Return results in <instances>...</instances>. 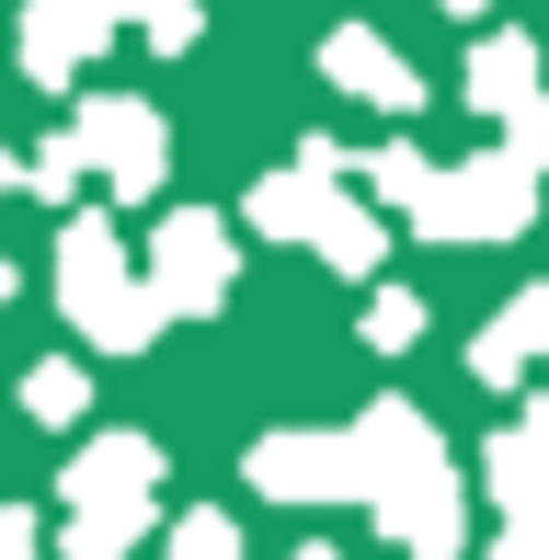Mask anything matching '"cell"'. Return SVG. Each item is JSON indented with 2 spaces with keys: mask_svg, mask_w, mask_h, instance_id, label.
<instances>
[{
  "mask_svg": "<svg viewBox=\"0 0 549 560\" xmlns=\"http://www.w3.org/2000/svg\"><path fill=\"white\" fill-rule=\"evenodd\" d=\"M69 320H81V332L92 343H104V354H127V343H149V320H161V298H138L127 287V264H115V241H104V229H69Z\"/></svg>",
  "mask_w": 549,
  "mask_h": 560,
  "instance_id": "obj_1",
  "label": "cell"
},
{
  "mask_svg": "<svg viewBox=\"0 0 549 560\" xmlns=\"http://www.w3.org/2000/svg\"><path fill=\"white\" fill-rule=\"evenodd\" d=\"M253 492H274V503H355V446L343 435H264L253 446Z\"/></svg>",
  "mask_w": 549,
  "mask_h": 560,
  "instance_id": "obj_2",
  "label": "cell"
},
{
  "mask_svg": "<svg viewBox=\"0 0 549 560\" xmlns=\"http://www.w3.org/2000/svg\"><path fill=\"white\" fill-rule=\"evenodd\" d=\"M343 446H355V503L401 492L412 469H435V457H446V446H435V423H423L412 400H378V412H366V423H355Z\"/></svg>",
  "mask_w": 549,
  "mask_h": 560,
  "instance_id": "obj_3",
  "label": "cell"
},
{
  "mask_svg": "<svg viewBox=\"0 0 549 560\" xmlns=\"http://www.w3.org/2000/svg\"><path fill=\"white\" fill-rule=\"evenodd\" d=\"M378 526H389L412 560H458V538H469V515H458V469L435 457V469H412L401 492H378Z\"/></svg>",
  "mask_w": 549,
  "mask_h": 560,
  "instance_id": "obj_4",
  "label": "cell"
},
{
  "mask_svg": "<svg viewBox=\"0 0 549 560\" xmlns=\"http://www.w3.org/2000/svg\"><path fill=\"white\" fill-rule=\"evenodd\" d=\"M161 298L172 310H218V298H230V241H218V218H172L161 229Z\"/></svg>",
  "mask_w": 549,
  "mask_h": 560,
  "instance_id": "obj_5",
  "label": "cell"
},
{
  "mask_svg": "<svg viewBox=\"0 0 549 560\" xmlns=\"http://www.w3.org/2000/svg\"><path fill=\"white\" fill-rule=\"evenodd\" d=\"M161 480V446L149 435H92L81 457H69V503H104V492H149Z\"/></svg>",
  "mask_w": 549,
  "mask_h": 560,
  "instance_id": "obj_6",
  "label": "cell"
},
{
  "mask_svg": "<svg viewBox=\"0 0 549 560\" xmlns=\"http://www.w3.org/2000/svg\"><path fill=\"white\" fill-rule=\"evenodd\" d=\"M481 480H492V503H538V492H549V412H527L515 435H492Z\"/></svg>",
  "mask_w": 549,
  "mask_h": 560,
  "instance_id": "obj_7",
  "label": "cell"
},
{
  "mask_svg": "<svg viewBox=\"0 0 549 560\" xmlns=\"http://www.w3.org/2000/svg\"><path fill=\"white\" fill-rule=\"evenodd\" d=\"M138 538H149V492H104L69 515V560H127Z\"/></svg>",
  "mask_w": 549,
  "mask_h": 560,
  "instance_id": "obj_8",
  "label": "cell"
},
{
  "mask_svg": "<svg viewBox=\"0 0 549 560\" xmlns=\"http://www.w3.org/2000/svg\"><path fill=\"white\" fill-rule=\"evenodd\" d=\"M527 354H549V287H527V298H515V310H504V332H481V354H469V366H481L492 389H504V377L527 366Z\"/></svg>",
  "mask_w": 549,
  "mask_h": 560,
  "instance_id": "obj_9",
  "label": "cell"
},
{
  "mask_svg": "<svg viewBox=\"0 0 549 560\" xmlns=\"http://www.w3.org/2000/svg\"><path fill=\"white\" fill-rule=\"evenodd\" d=\"M92 149L115 161V184H149V172H161V126L127 115V104H115V115H92Z\"/></svg>",
  "mask_w": 549,
  "mask_h": 560,
  "instance_id": "obj_10",
  "label": "cell"
},
{
  "mask_svg": "<svg viewBox=\"0 0 549 560\" xmlns=\"http://www.w3.org/2000/svg\"><path fill=\"white\" fill-rule=\"evenodd\" d=\"M332 69H343V81H366V92H378V104H389V115H401V104H412V69H401V58H389V46H366V35H343V46H332Z\"/></svg>",
  "mask_w": 549,
  "mask_h": 560,
  "instance_id": "obj_11",
  "label": "cell"
},
{
  "mask_svg": "<svg viewBox=\"0 0 549 560\" xmlns=\"http://www.w3.org/2000/svg\"><path fill=\"white\" fill-rule=\"evenodd\" d=\"M172 560H241V526L218 515V503H195V515L172 526Z\"/></svg>",
  "mask_w": 549,
  "mask_h": 560,
  "instance_id": "obj_12",
  "label": "cell"
},
{
  "mask_svg": "<svg viewBox=\"0 0 549 560\" xmlns=\"http://www.w3.org/2000/svg\"><path fill=\"white\" fill-rule=\"evenodd\" d=\"M23 400H35L46 423H81V366H35V377H23Z\"/></svg>",
  "mask_w": 549,
  "mask_h": 560,
  "instance_id": "obj_13",
  "label": "cell"
},
{
  "mask_svg": "<svg viewBox=\"0 0 549 560\" xmlns=\"http://www.w3.org/2000/svg\"><path fill=\"white\" fill-rule=\"evenodd\" d=\"M366 332H378V343H389V354H401V343H412V332H423V310H412V298H401V287H389V298H378V320H366Z\"/></svg>",
  "mask_w": 549,
  "mask_h": 560,
  "instance_id": "obj_14",
  "label": "cell"
},
{
  "mask_svg": "<svg viewBox=\"0 0 549 560\" xmlns=\"http://www.w3.org/2000/svg\"><path fill=\"white\" fill-rule=\"evenodd\" d=\"M0 560H35V515L23 503H0Z\"/></svg>",
  "mask_w": 549,
  "mask_h": 560,
  "instance_id": "obj_15",
  "label": "cell"
},
{
  "mask_svg": "<svg viewBox=\"0 0 549 560\" xmlns=\"http://www.w3.org/2000/svg\"><path fill=\"white\" fill-rule=\"evenodd\" d=\"M287 560H343V549H287Z\"/></svg>",
  "mask_w": 549,
  "mask_h": 560,
  "instance_id": "obj_16",
  "label": "cell"
},
{
  "mask_svg": "<svg viewBox=\"0 0 549 560\" xmlns=\"http://www.w3.org/2000/svg\"><path fill=\"white\" fill-rule=\"evenodd\" d=\"M0 298H12V264H0Z\"/></svg>",
  "mask_w": 549,
  "mask_h": 560,
  "instance_id": "obj_17",
  "label": "cell"
},
{
  "mask_svg": "<svg viewBox=\"0 0 549 560\" xmlns=\"http://www.w3.org/2000/svg\"><path fill=\"white\" fill-rule=\"evenodd\" d=\"M0 184H12V161H0Z\"/></svg>",
  "mask_w": 549,
  "mask_h": 560,
  "instance_id": "obj_18",
  "label": "cell"
},
{
  "mask_svg": "<svg viewBox=\"0 0 549 560\" xmlns=\"http://www.w3.org/2000/svg\"><path fill=\"white\" fill-rule=\"evenodd\" d=\"M458 12H481V0H458Z\"/></svg>",
  "mask_w": 549,
  "mask_h": 560,
  "instance_id": "obj_19",
  "label": "cell"
},
{
  "mask_svg": "<svg viewBox=\"0 0 549 560\" xmlns=\"http://www.w3.org/2000/svg\"><path fill=\"white\" fill-rule=\"evenodd\" d=\"M492 560H515V549H492Z\"/></svg>",
  "mask_w": 549,
  "mask_h": 560,
  "instance_id": "obj_20",
  "label": "cell"
}]
</instances>
